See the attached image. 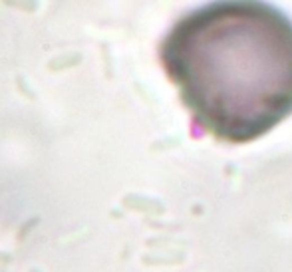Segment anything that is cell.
<instances>
[{
	"label": "cell",
	"instance_id": "6da1fadb",
	"mask_svg": "<svg viewBox=\"0 0 292 272\" xmlns=\"http://www.w3.org/2000/svg\"><path fill=\"white\" fill-rule=\"evenodd\" d=\"M165 66L195 119L248 141L292 111V24L256 0H219L177 24Z\"/></svg>",
	"mask_w": 292,
	"mask_h": 272
}]
</instances>
